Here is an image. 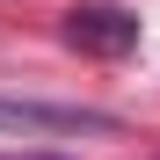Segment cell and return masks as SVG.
Masks as SVG:
<instances>
[{
    "instance_id": "cell-1",
    "label": "cell",
    "mask_w": 160,
    "mask_h": 160,
    "mask_svg": "<svg viewBox=\"0 0 160 160\" xmlns=\"http://www.w3.org/2000/svg\"><path fill=\"white\" fill-rule=\"evenodd\" d=\"M0 131L80 138V131H117V117H102V109H66V102H0Z\"/></svg>"
},
{
    "instance_id": "cell-2",
    "label": "cell",
    "mask_w": 160,
    "mask_h": 160,
    "mask_svg": "<svg viewBox=\"0 0 160 160\" xmlns=\"http://www.w3.org/2000/svg\"><path fill=\"white\" fill-rule=\"evenodd\" d=\"M66 37L80 51H95V58H124V51L138 44V15H124V8H73Z\"/></svg>"
}]
</instances>
